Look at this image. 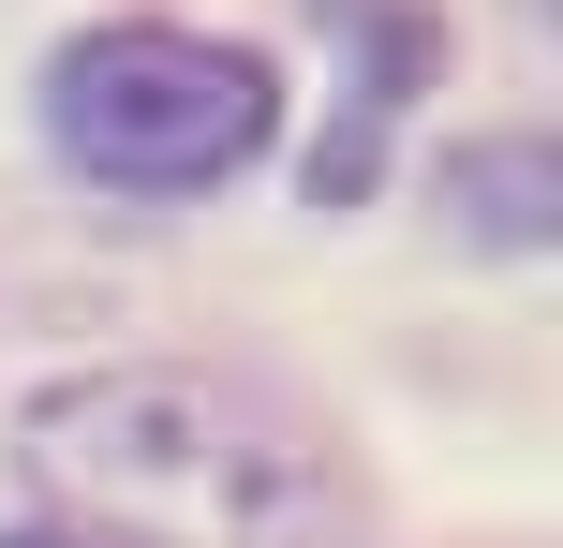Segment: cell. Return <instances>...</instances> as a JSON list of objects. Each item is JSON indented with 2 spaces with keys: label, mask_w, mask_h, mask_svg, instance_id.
I'll return each mask as SVG.
<instances>
[{
  "label": "cell",
  "mask_w": 563,
  "mask_h": 548,
  "mask_svg": "<svg viewBox=\"0 0 563 548\" xmlns=\"http://www.w3.org/2000/svg\"><path fill=\"white\" fill-rule=\"evenodd\" d=\"M267 119H282L267 59L208 30H89L45 59V134L104 193H208L267 148Z\"/></svg>",
  "instance_id": "obj_2"
},
{
  "label": "cell",
  "mask_w": 563,
  "mask_h": 548,
  "mask_svg": "<svg viewBox=\"0 0 563 548\" xmlns=\"http://www.w3.org/2000/svg\"><path fill=\"white\" fill-rule=\"evenodd\" d=\"M15 474L75 548H341L356 490H341L327 430L282 415L238 371H89L15 415Z\"/></svg>",
  "instance_id": "obj_1"
},
{
  "label": "cell",
  "mask_w": 563,
  "mask_h": 548,
  "mask_svg": "<svg viewBox=\"0 0 563 548\" xmlns=\"http://www.w3.org/2000/svg\"><path fill=\"white\" fill-rule=\"evenodd\" d=\"M0 548H75V534H0Z\"/></svg>",
  "instance_id": "obj_4"
},
{
  "label": "cell",
  "mask_w": 563,
  "mask_h": 548,
  "mask_svg": "<svg viewBox=\"0 0 563 548\" xmlns=\"http://www.w3.org/2000/svg\"><path fill=\"white\" fill-rule=\"evenodd\" d=\"M445 208L489 237V253H549V208H563V164L534 134H489V148H460L445 164Z\"/></svg>",
  "instance_id": "obj_3"
}]
</instances>
